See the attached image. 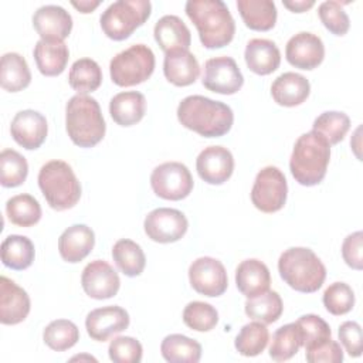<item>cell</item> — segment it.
<instances>
[{
  "label": "cell",
  "mask_w": 363,
  "mask_h": 363,
  "mask_svg": "<svg viewBox=\"0 0 363 363\" xmlns=\"http://www.w3.org/2000/svg\"><path fill=\"white\" fill-rule=\"evenodd\" d=\"M179 122L204 138H220L230 132L234 113L220 101L203 95H189L177 106Z\"/></svg>",
  "instance_id": "6da1fadb"
},
{
  "label": "cell",
  "mask_w": 363,
  "mask_h": 363,
  "mask_svg": "<svg viewBox=\"0 0 363 363\" xmlns=\"http://www.w3.org/2000/svg\"><path fill=\"white\" fill-rule=\"evenodd\" d=\"M184 10L206 48H221L231 43L235 23L223 0H189Z\"/></svg>",
  "instance_id": "7a4b0ae2"
},
{
  "label": "cell",
  "mask_w": 363,
  "mask_h": 363,
  "mask_svg": "<svg viewBox=\"0 0 363 363\" xmlns=\"http://www.w3.org/2000/svg\"><path fill=\"white\" fill-rule=\"evenodd\" d=\"M330 160V145L315 130L301 135L289 159L294 179L302 186H316L326 176Z\"/></svg>",
  "instance_id": "3957f363"
},
{
  "label": "cell",
  "mask_w": 363,
  "mask_h": 363,
  "mask_svg": "<svg viewBox=\"0 0 363 363\" xmlns=\"http://www.w3.org/2000/svg\"><path fill=\"white\" fill-rule=\"evenodd\" d=\"M65 128L77 146L92 147L98 145L106 130L98 101L89 95H74L65 106Z\"/></svg>",
  "instance_id": "277c9868"
},
{
  "label": "cell",
  "mask_w": 363,
  "mask_h": 363,
  "mask_svg": "<svg viewBox=\"0 0 363 363\" xmlns=\"http://www.w3.org/2000/svg\"><path fill=\"white\" fill-rule=\"evenodd\" d=\"M278 271L285 284L303 294L316 292L326 278L323 262L312 250L305 247L285 250L279 255Z\"/></svg>",
  "instance_id": "5b68a950"
},
{
  "label": "cell",
  "mask_w": 363,
  "mask_h": 363,
  "mask_svg": "<svg viewBox=\"0 0 363 363\" xmlns=\"http://www.w3.org/2000/svg\"><path fill=\"white\" fill-rule=\"evenodd\" d=\"M38 186L48 206L57 211L72 208L81 199V184L64 160H50L38 172Z\"/></svg>",
  "instance_id": "8992f818"
},
{
  "label": "cell",
  "mask_w": 363,
  "mask_h": 363,
  "mask_svg": "<svg viewBox=\"0 0 363 363\" xmlns=\"http://www.w3.org/2000/svg\"><path fill=\"white\" fill-rule=\"evenodd\" d=\"M149 0H118L109 4L101 14V27L106 37L115 41L128 38L150 16Z\"/></svg>",
  "instance_id": "52a82bcc"
},
{
  "label": "cell",
  "mask_w": 363,
  "mask_h": 363,
  "mask_svg": "<svg viewBox=\"0 0 363 363\" xmlns=\"http://www.w3.org/2000/svg\"><path fill=\"white\" fill-rule=\"evenodd\" d=\"M155 54L145 44H133L118 52L109 62V74L118 86H133L145 82L155 71Z\"/></svg>",
  "instance_id": "ba28073f"
},
{
  "label": "cell",
  "mask_w": 363,
  "mask_h": 363,
  "mask_svg": "<svg viewBox=\"0 0 363 363\" xmlns=\"http://www.w3.org/2000/svg\"><path fill=\"white\" fill-rule=\"evenodd\" d=\"M288 184L285 174L277 166L262 167L251 189V201L262 213L279 211L286 201Z\"/></svg>",
  "instance_id": "9c48e42d"
},
{
  "label": "cell",
  "mask_w": 363,
  "mask_h": 363,
  "mask_svg": "<svg viewBox=\"0 0 363 363\" xmlns=\"http://www.w3.org/2000/svg\"><path fill=\"white\" fill-rule=\"evenodd\" d=\"M193 184L190 170L180 162H164L156 166L150 174L153 193L164 200L186 199L191 193Z\"/></svg>",
  "instance_id": "30bf717a"
},
{
  "label": "cell",
  "mask_w": 363,
  "mask_h": 363,
  "mask_svg": "<svg viewBox=\"0 0 363 363\" xmlns=\"http://www.w3.org/2000/svg\"><path fill=\"white\" fill-rule=\"evenodd\" d=\"M186 216L176 208L159 207L152 210L143 223L146 235L156 242L169 244L179 241L187 231Z\"/></svg>",
  "instance_id": "8fae6325"
},
{
  "label": "cell",
  "mask_w": 363,
  "mask_h": 363,
  "mask_svg": "<svg viewBox=\"0 0 363 363\" xmlns=\"http://www.w3.org/2000/svg\"><path fill=\"white\" fill-rule=\"evenodd\" d=\"M191 288L204 296H220L227 291L228 277L224 265L211 257H200L189 267Z\"/></svg>",
  "instance_id": "7c38bea8"
},
{
  "label": "cell",
  "mask_w": 363,
  "mask_h": 363,
  "mask_svg": "<svg viewBox=\"0 0 363 363\" xmlns=\"http://www.w3.org/2000/svg\"><path fill=\"white\" fill-rule=\"evenodd\" d=\"M244 77L234 58L221 55L206 61L203 85L216 94L233 95L241 89Z\"/></svg>",
  "instance_id": "4fadbf2b"
},
{
  "label": "cell",
  "mask_w": 363,
  "mask_h": 363,
  "mask_svg": "<svg viewBox=\"0 0 363 363\" xmlns=\"http://www.w3.org/2000/svg\"><path fill=\"white\" fill-rule=\"evenodd\" d=\"M286 61L299 69H313L325 58V45L320 37L309 31L292 35L285 47Z\"/></svg>",
  "instance_id": "5bb4252c"
},
{
  "label": "cell",
  "mask_w": 363,
  "mask_h": 363,
  "mask_svg": "<svg viewBox=\"0 0 363 363\" xmlns=\"http://www.w3.org/2000/svg\"><path fill=\"white\" fill-rule=\"evenodd\" d=\"M81 284L88 296L94 299H108L118 294L121 279L118 272L106 261L95 259L84 268Z\"/></svg>",
  "instance_id": "9a60e30c"
},
{
  "label": "cell",
  "mask_w": 363,
  "mask_h": 363,
  "mask_svg": "<svg viewBox=\"0 0 363 363\" xmlns=\"http://www.w3.org/2000/svg\"><path fill=\"white\" fill-rule=\"evenodd\" d=\"M129 326V313L118 306L109 305L91 311L85 319V328L91 339L105 342L111 336L123 332Z\"/></svg>",
  "instance_id": "2e32d148"
},
{
  "label": "cell",
  "mask_w": 363,
  "mask_h": 363,
  "mask_svg": "<svg viewBox=\"0 0 363 363\" xmlns=\"http://www.w3.org/2000/svg\"><path fill=\"white\" fill-rule=\"evenodd\" d=\"M196 169L206 183L223 184L234 172L233 153L224 146L204 147L196 159Z\"/></svg>",
  "instance_id": "e0dca14e"
},
{
  "label": "cell",
  "mask_w": 363,
  "mask_h": 363,
  "mask_svg": "<svg viewBox=\"0 0 363 363\" xmlns=\"http://www.w3.org/2000/svg\"><path fill=\"white\" fill-rule=\"evenodd\" d=\"M10 133L11 138L24 149H38L48 133L47 119L43 113L33 109L20 111L11 121Z\"/></svg>",
  "instance_id": "ac0fdd59"
},
{
  "label": "cell",
  "mask_w": 363,
  "mask_h": 363,
  "mask_svg": "<svg viewBox=\"0 0 363 363\" xmlns=\"http://www.w3.org/2000/svg\"><path fill=\"white\" fill-rule=\"evenodd\" d=\"M33 26L41 40L64 41L72 30V17L61 6L45 4L34 11Z\"/></svg>",
  "instance_id": "d6986e66"
},
{
  "label": "cell",
  "mask_w": 363,
  "mask_h": 363,
  "mask_svg": "<svg viewBox=\"0 0 363 363\" xmlns=\"http://www.w3.org/2000/svg\"><path fill=\"white\" fill-rule=\"evenodd\" d=\"M31 302L28 294L7 277L0 278V322L17 325L30 313Z\"/></svg>",
  "instance_id": "ffe728a7"
},
{
  "label": "cell",
  "mask_w": 363,
  "mask_h": 363,
  "mask_svg": "<svg viewBox=\"0 0 363 363\" xmlns=\"http://www.w3.org/2000/svg\"><path fill=\"white\" fill-rule=\"evenodd\" d=\"M95 245V234L85 224H74L58 238V251L64 261L75 264L89 255Z\"/></svg>",
  "instance_id": "44dd1931"
},
{
  "label": "cell",
  "mask_w": 363,
  "mask_h": 363,
  "mask_svg": "<svg viewBox=\"0 0 363 363\" xmlns=\"http://www.w3.org/2000/svg\"><path fill=\"white\" fill-rule=\"evenodd\" d=\"M163 72L169 82L176 86H187L196 82L200 75L197 58L189 50H172L164 52Z\"/></svg>",
  "instance_id": "7402d4cb"
},
{
  "label": "cell",
  "mask_w": 363,
  "mask_h": 363,
  "mask_svg": "<svg viewBox=\"0 0 363 363\" xmlns=\"http://www.w3.org/2000/svg\"><path fill=\"white\" fill-rule=\"evenodd\" d=\"M245 64L250 71L258 75H268L278 69L281 52L277 44L267 38H252L244 51Z\"/></svg>",
  "instance_id": "603a6c76"
},
{
  "label": "cell",
  "mask_w": 363,
  "mask_h": 363,
  "mask_svg": "<svg viewBox=\"0 0 363 363\" xmlns=\"http://www.w3.org/2000/svg\"><path fill=\"white\" fill-rule=\"evenodd\" d=\"M235 284L238 291L247 296L252 298L269 289L271 274L268 267L255 258L244 259L238 264L235 269Z\"/></svg>",
  "instance_id": "cb8c5ba5"
},
{
  "label": "cell",
  "mask_w": 363,
  "mask_h": 363,
  "mask_svg": "<svg viewBox=\"0 0 363 363\" xmlns=\"http://www.w3.org/2000/svg\"><path fill=\"white\" fill-rule=\"evenodd\" d=\"M311 92L309 81L296 72H284L271 85V95L281 106H296L306 101Z\"/></svg>",
  "instance_id": "d4e9b609"
},
{
  "label": "cell",
  "mask_w": 363,
  "mask_h": 363,
  "mask_svg": "<svg viewBox=\"0 0 363 363\" xmlns=\"http://www.w3.org/2000/svg\"><path fill=\"white\" fill-rule=\"evenodd\" d=\"M155 40L160 48L167 52L172 50H189L191 44V34L184 21L173 14L160 17L153 28Z\"/></svg>",
  "instance_id": "484cf974"
},
{
  "label": "cell",
  "mask_w": 363,
  "mask_h": 363,
  "mask_svg": "<svg viewBox=\"0 0 363 363\" xmlns=\"http://www.w3.org/2000/svg\"><path fill=\"white\" fill-rule=\"evenodd\" d=\"M38 71L45 77L60 75L68 62L69 51L64 41L38 40L33 51Z\"/></svg>",
  "instance_id": "4316f807"
},
{
  "label": "cell",
  "mask_w": 363,
  "mask_h": 363,
  "mask_svg": "<svg viewBox=\"0 0 363 363\" xmlns=\"http://www.w3.org/2000/svg\"><path fill=\"white\" fill-rule=\"evenodd\" d=\"M146 112V98L138 91L116 94L109 102V113L121 126H132L142 121Z\"/></svg>",
  "instance_id": "83f0119b"
},
{
  "label": "cell",
  "mask_w": 363,
  "mask_h": 363,
  "mask_svg": "<svg viewBox=\"0 0 363 363\" xmlns=\"http://www.w3.org/2000/svg\"><path fill=\"white\" fill-rule=\"evenodd\" d=\"M237 9L251 30L268 31L275 26L277 7L272 0H237Z\"/></svg>",
  "instance_id": "f1b7e54d"
},
{
  "label": "cell",
  "mask_w": 363,
  "mask_h": 363,
  "mask_svg": "<svg viewBox=\"0 0 363 363\" xmlns=\"http://www.w3.org/2000/svg\"><path fill=\"white\" fill-rule=\"evenodd\" d=\"M31 82V72L27 61L18 52H6L0 62V84L9 92H18Z\"/></svg>",
  "instance_id": "f546056e"
},
{
  "label": "cell",
  "mask_w": 363,
  "mask_h": 363,
  "mask_svg": "<svg viewBox=\"0 0 363 363\" xmlns=\"http://www.w3.org/2000/svg\"><path fill=\"white\" fill-rule=\"evenodd\" d=\"M34 255V244L26 235L11 234L1 242V261L7 268L23 271L33 264Z\"/></svg>",
  "instance_id": "4dcf8cb0"
},
{
  "label": "cell",
  "mask_w": 363,
  "mask_h": 363,
  "mask_svg": "<svg viewBox=\"0 0 363 363\" xmlns=\"http://www.w3.org/2000/svg\"><path fill=\"white\" fill-rule=\"evenodd\" d=\"M164 360L170 363H197L201 357V345L184 335H167L160 345Z\"/></svg>",
  "instance_id": "1f68e13d"
},
{
  "label": "cell",
  "mask_w": 363,
  "mask_h": 363,
  "mask_svg": "<svg viewBox=\"0 0 363 363\" xmlns=\"http://www.w3.org/2000/svg\"><path fill=\"white\" fill-rule=\"evenodd\" d=\"M244 309L250 319L269 325L281 318L284 303L278 292L268 289L257 296L247 298Z\"/></svg>",
  "instance_id": "d6a6232c"
},
{
  "label": "cell",
  "mask_w": 363,
  "mask_h": 363,
  "mask_svg": "<svg viewBox=\"0 0 363 363\" xmlns=\"http://www.w3.org/2000/svg\"><path fill=\"white\" fill-rule=\"evenodd\" d=\"M112 258L126 277H138L143 272L146 257L139 244L132 240H118L112 247Z\"/></svg>",
  "instance_id": "836d02e7"
},
{
  "label": "cell",
  "mask_w": 363,
  "mask_h": 363,
  "mask_svg": "<svg viewBox=\"0 0 363 363\" xmlns=\"http://www.w3.org/2000/svg\"><path fill=\"white\" fill-rule=\"evenodd\" d=\"M69 86L78 94H88L99 88L102 82V71L96 61L91 58L77 60L68 74Z\"/></svg>",
  "instance_id": "e575fe53"
},
{
  "label": "cell",
  "mask_w": 363,
  "mask_h": 363,
  "mask_svg": "<svg viewBox=\"0 0 363 363\" xmlns=\"http://www.w3.org/2000/svg\"><path fill=\"white\" fill-rule=\"evenodd\" d=\"M6 214L18 227H31L41 218V206L31 194H17L7 200Z\"/></svg>",
  "instance_id": "d590c367"
},
{
  "label": "cell",
  "mask_w": 363,
  "mask_h": 363,
  "mask_svg": "<svg viewBox=\"0 0 363 363\" xmlns=\"http://www.w3.org/2000/svg\"><path fill=\"white\" fill-rule=\"evenodd\" d=\"M302 346L301 332L296 323H286L275 330L269 346V357L275 362H285L295 356Z\"/></svg>",
  "instance_id": "8d00e7d4"
},
{
  "label": "cell",
  "mask_w": 363,
  "mask_h": 363,
  "mask_svg": "<svg viewBox=\"0 0 363 363\" xmlns=\"http://www.w3.org/2000/svg\"><path fill=\"white\" fill-rule=\"evenodd\" d=\"M268 340H269V332L267 326L255 320L244 325L240 329L234 345L240 354L245 357H252L264 352V349L268 345Z\"/></svg>",
  "instance_id": "74e56055"
},
{
  "label": "cell",
  "mask_w": 363,
  "mask_h": 363,
  "mask_svg": "<svg viewBox=\"0 0 363 363\" xmlns=\"http://www.w3.org/2000/svg\"><path fill=\"white\" fill-rule=\"evenodd\" d=\"M43 339L50 349L64 352L71 349L79 340V329L68 319H57L47 325L43 332Z\"/></svg>",
  "instance_id": "f35d334b"
},
{
  "label": "cell",
  "mask_w": 363,
  "mask_h": 363,
  "mask_svg": "<svg viewBox=\"0 0 363 363\" xmlns=\"http://www.w3.org/2000/svg\"><path fill=\"white\" fill-rule=\"evenodd\" d=\"M350 128V119L345 112L328 111L320 113L312 125V130L326 139L329 145H336L346 136Z\"/></svg>",
  "instance_id": "ab89813d"
},
{
  "label": "cell",
  "mask_w": 363,
  "mask_h": 363,
  "mask_svg": "<svg viewBox=\"0 0 363 363\" xmlns=\"http://www.w3.org/2000/svg\"><path fill=\"white\" fill-rule=\"evenodd\" d=\"M28 174V163L23 155L14 149H4L0 153V183L3 187H17L23 184Z\"/></svg>",
  "instance_id": "60d3db41"
},
{
  "label": "cell",
  "mask_w": 363,
  "mask_h": 363,
  "mask_svg": "<svg viewBox=\"0 0 363 363\" xmlns=\"http://www.w3.org/2000/svg\"><path fill=\"white\" fill-rule=\"evenodd\" d=\"M183 322L187 328L197 332H208L218 322V312L207 302H189L183 311Z\"/></svg>",
  "instance_id": "b9f144b4"
},
{
  "label": "cell",
  "mask_w": 363,
  "mask_h": 363,
  "mask_svg": "<svg viewBox=\"0 0 363 363\" xmlns=\"http://www.w3.org/2000/svg\"><path fill=\"white\" fill-rule=\"evenodd\" d=\"M295 323L301 332L302 346L305 347V350L332 337V330L328 322L318 315H302Z\"/></svg>",
  "instance_id": "7bdbcfd3"
},
{
  "label": "cell",
  "mask_w": 363,
  "mask_h": 363,
  "mask_svg": "<svg viewBox=\"0 0 363 363\" xmlns=\"http://www.w3.org/2000/svg\"><path fill=\"white\" fill-rule=\"evenodd\" d=\"M322 301L329 313L340 316L353 309L354 292L345 282H333L325 289Z\"/></svg>",
  "instance_id": "ee69618b"
},
{
  "label": "cell",
  "mask_w": 363,
  "mask_h": 363,
  "mask_svg": "<svg viewBox=\"0 0 363 363\" xmlns=\"http://www.w3.org/2000/svg\"><path fill=\"white\" fill-rule=\"evenodd\" d=\"M318 13L323 26L335 35H345L350 27V20L342 4L335 0H328L319 4Z\"/></svg>",
  "instance_id": "f6af8a7d"
},
{
  "label": "cell",
  "mask_w": 363,
  "mask_h": 363,
  "mask_svg": "<svg viewBox=\"0 0 363 363\" xmlns=\"http://www.w3.org/2000/svg\"><path fill=\"white\" fill-rule=\"evenodd\" d=\"M108 354L115 363H139L142 360L143 347L135 337L118 336L111 340Z\"/></svg>",
  "instance_id": "bcb514c9"
},
{
  "label": "cell",
  "mask_w": 363,
  "mask_h": 363,
  "mask_svg": "<svg viewBox=\"0 0 363 363\" xmlns=\"http://www.w3.org/2000/svg\"><path fill=\"white\" fill-rule=\"evenodd\" d=\"M305 357L309 363H340L343 362V350L340 345L330 337L313 347L306 349Z\"/></svg>",
  "instance_id": "7dc6e473"
},
{
  "label": "cell",
  "mask_w": 363,
  "mask_h": 363,
  "mask_svg": "<svg viewBox=\"0 0 363 363\" xmlns=\"http://www.w3.org/2000/svg\"><path fill=\"white\" fill-rule=\"evenodd\" d=\"M342 257L350 268L356 271H360L363 268V233L362 231L352 233L343 240Z\"/></svg>",
  "instance_id": "c3c4849f"
},
{
  "label": "cell",
  "mask_w": 363,
  "mask_h": 363,
  "mask_svg": "<svg viewBox=\"0 0 363 363\" xmlns=\"http://www.w3.org/2000/svg\"><path fill=\"white\" fill-rule=\"evenodd\" d=\"M339 340L352 357L362 354V328L354 320H346L339 326Z\"/></svg>",
  "instance_id": "681fc988"
},
{
  "label": "cell",
  "mask_w": 363,
  "mask_h": 363,
  "mask_svg": "<svg viewBox=\"0 0 363 363\" xmlns=\"http://www.w3.org/2000/svg\"><path fill=\"white\" fill-rule=\"evenodd\" d=\"M282 4L294 13H303L309 10L315 4V1L313 0H284Z\"/></svg>",
  "instance_id": "f907efd6"
},
{
  "label": "cell",
  "mask_w": 363,
  "mask_h": 363,
  "mask_svg": "<svg viewBox=\"0 0 363 363\" xmlns=\"http://www.w3.org/2000/svg\"><path fill=\"white\" fill-rule=\"evenodd\" d=\"M71 4L77 9V10H79L81 13H91V11H94L99 4H101V1L99 0H79V1H71Z\"/></svg>",
  "instance_id": "816d5d0a"
},
{
  "label": "cell",
  "mask_w": 363,
  "mask_h": 363,
  "mask_svg": "<svg viewBox=\"0 0 363 363\" xmlns=\"http://www.w3.org/2000/svg\"><path fill=\"white\" fill-rule=\"evenodd\" d=\"M79 359H88V360H94V362H96V359H94L92 356H74L71 360H79Z\"/></svg>",
  "instance_id": "f5cc1de1"
}]
</instances>
